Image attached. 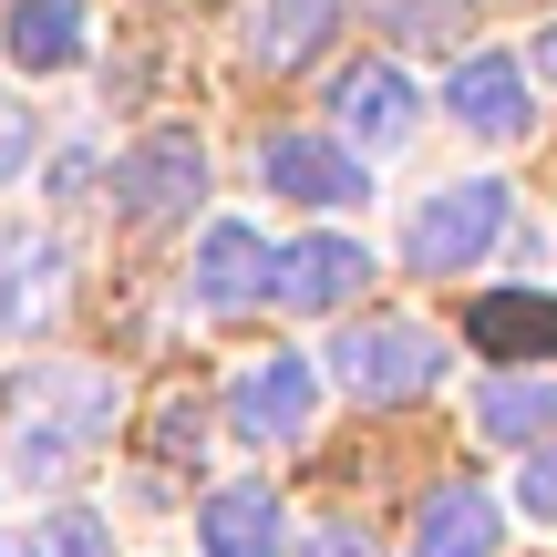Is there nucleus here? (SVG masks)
<instances>
[{
    "mask_svg": "<svg viewBox=\"0 0 557 557\" xmlns=\"http://www.w3.org/2000/svg\"><path fill=\"white\" fill-rule=\"evenodd\" d=\"M197 547L207 557H289V506L278 485H218L197 506Z\"/></svg>",
    "mask_w": 557,
    "mask_h": 557,
    "instance_id": "nucleus-10",
    "label": "nucleus"
},
{
    "mask_svg": "<svg viewBox=\"0 0 557 557\" xmlns=\"http://www.w3.org/2000/svg\"><path fill=\"white\" fill-rule=\"evenodd\" d=\"M444 114L465 124V135H485V145H506V135H527V62L517 52H465L455 62V83H444Z\"/></svg>",
    "mask_w": 557,
    "mask_h": 557,
    "instance_id": "nucleus-8",
    "label": "nucleus"
},
{
    "mask_svg": "<svg viewBox=\"0 0 557 557\" xmlns=\"http://www.w3.org/2000/svg\"><path fill=\"white\" fill-rule=\"evenodd\" d=\"M186 289H197L207 310H259V299L278 289V248H269L248 218H218V227L197 238V269H186Z\"/></svg>",
    "mask_w": 557,
    "mask_h": 557,
    "instance_id": "nucleus-7",
    "label": "nucleus"
},
{
    "mask_svg": "<svg viewBox=\"0 0 557 557\" xmlns=\"http://www.w3.org/2000/svg\"><path fill=\"white\" fill-rule=\"evenodd\" d=\"M506 547V506L485 485H434L413 506V557H496Z\"/></svg>",
    "mask_w": 557,
    "mask_h": 557,
    "instance_id": "nucleus-12",
    "label": "nucleus"
},
{
    "mask_svg": "<svg viewBox=\"0 0 557 557\" xmlns=\"http://www.w3.org/2000/svg\"><path fill=\"white\" fill-rule=\"evenodd\" d=\"M320 557H372V537H341V527H331V537H320Z\"/></svg>",
    "mask_w": 557,
    "mask_h": 557,
    "instance_id": "nucleus-21",
    "label": "nucleus"
},
{
    "mask_svg": "<svg viewBox=\"0 0 557 557\" xmlns=\"http://www.w3.org/2000/svg\"><path fill=\"white\" fill-rule=\"evenodd\" d=\"M361 11H372L382 32H403V41H423V52H444V41L465 32V0H361Z\"/></svg>",
    "mask_w": 557,
    "mask_h": 557,
    "instance_id": "nucleus-18",
    "label": "nucleus"
},
{
    "mask_svg": "<svg viewBox=\"0 0 557 557\" xmlns=\"http://www.w3.org/2000/svg\"><path fill=\"white\" fill-rule=\"evenodd\" d=\"M331 114H341V135H351L361 156H382V145H403V135H413L423 94L393 73V62H351V73L331 83Z\"/></svg>",
    "mask_w": 557,
    "mask_h": 557,
    "instance_id": "nucleus-9",
    "label": "nucleus"
},
{
    "mask_svg": "<svg viewBox=\"0 0 557 557\" xmlns=\"http://www.w3.org/2000/svg\"><path fill=\"white\" fill-rule=\"evenodd\" d=\"M310 403H320V372L299 351H259L227 393V434L238 444H299L310 434Z\"/></svg>",
    "mask_w": 557,
    "mask_h": 557,
    "instance_id": "nucleus-5",
    "label": "nucleus"
},
{
    "mask_svg": "<svg viewBox=\"0 0 557 557\" xmlns=\"http://www.w3.org/2000/svg\"><path fill=\"white\" fill-rule=\"evenodd\" d=\"M0 52H11V73H73V62L94 52V11H83V0H11Z\"/></svg>",
    "mask_w": 557,
    "mask_h": 557,
    "instance_id": "nucleus-11",
    "label": "nucleus"
},
{
    "mask_svg": "<svg viewBox=\"0 0 557 557\" xmlns=\"http://www.w3.org/2000/svg\"><path fill=\"white\" fill-rule=\"evenodd\" d=\"M475 423H485L496 444H537L547 423H557V382H527V372L485 382V393H475Z\"/></svg>",
    "mask_w": 557,
    "mask_h": 557,
    "instance_id": "nucleus-15",
    "label": "nucleus"
},
{
    "mask_svg": "<svg viewBox=\"0 0 557 557\" xmlns=\"http://www.w3.org/2000/svg\"><path fill=\"white\" fill-rule=\"evenodd\" d=\"M103 197H114L124 227H176V218H197V197H207V145L197 135H145L135 156H114Z\"/></svg>",
    "mask_w": 557,
    "mask_h": 557,
    "instance_id": "nucleus-3",
    "label": "nucleus"
},
{
    "mask_svg": "<svg viewBox=\"0 0 557 557\" xmlns=\"http://www.w3.org/2000/svg\"><path fill=\"white\" fill-rule=\"evenodd\" d=\"M475 341L485 351H506V361H557V299H485L475 310Z\"/></svg>",
    "mask_w": 557,
    "mask_h": 557,
    "instance_id": "nucleus-16",
    "label": "nucleus"
},
{
    "mask_svg": "<svg viewBox=\"0 0 557 557\" xmlns=\"http://www.w3.org/2000/svg\"><path fill=\"white\" fill-rule=\"evenodd\" d=\"M517 506H527L537 527H557V444H547V455H527V475H517Z\"/></svg>",
    "mask_w": 557,
    "mask_h": 557,
    "instance_id": "nucleus-20",
    "label": "nucleus"
},
{
    "mask_svg": "<svg viewBox=\"0 0 557 557\" xmlns=\"http://www.w3.org/2000/svg\"><path fill=\"white\" fill-rule=\"evenodd\" d=\"M41 278H52V248H41V238H21V227H0V331H21V320L52 299Z\"/></svg>",
    "mask_w": 557,
    "mask_h": 557,
    "instance_id": "nucleus-17",
    "label": "nucleus"
},
{
    "mask_svg": "<svg viewBox=\"0 0 557 557\" xmlns=\"http://www.w3.org/2000/svg\"><path fill=\"white\" fill-rule=\"evenodd\" d=\"M259 176H269V197H289V207H361V197H372L361 156L331 145V135H269Z\"/></svg>",
    "mask_w": 557,
    "mask_h": 557,
    "instance_id": "nucleus-6",
    "label": "nucleus"
},
{
    "mask_svg": "<svg viewBox=\"0 0 557 557\" xmlns=\"http://www.w3.org/2000/svg\"><path fill=\"white\" fill-rule=\"evenodd\" d=\"M361 278H372V248L361 238H299V248H278V289L269 299H289V310H341Z\"/></svg>",
    "mask_w": 557,
    "mask_h": 557,
    "instance_id": "nucleus-13",
    "label": "nucleus"
},
{
    "mask_svg": "<svg viewBox=\"0 0 557 557\" xmlns=\"http://www.w3.org/2000/svg\"><path fill=\"white\" fill-rule=\"evenodd\" d=\"M506 238V186L496 176H465V186H434V197L413 207V269H434V278H455V269H475L485 248Z\"/></svg>",
    "mask_w": 557,
    "mask_h": 557,
    "instance_id": "nucleus-4",
    "label": "nucleus"
},
{
    "mask_svg": "<svg viewBox=\"0 0 557 557\" xmlns=\"http://www.w3.org/2000/svg\"><path fill=\"white\" fill-rule=\"evenodd\" d=\"M0 557H41V547H32V537H0Z\"/></svg>",
    "mask_w": 557,
    "mask_h": 557,
    "instance_id": "nucleus-23",
    "label": "nucleus"
},
{
    "mask_svg": "<svg viewBox=\"0 0 557 557\" xmlns=\"http://www.w3.org/2000/svg\"><path fill=\"white\" fill-rule=\"evenodd\" d=\"M341 32V0H259V21H248V52L269 62V73H299V62H320Z\"/></svg>",
    "mask_w": 557,
    "mask_h": 557,
    "instance_id": "nucleus-14",
    "label": "nucleus"
},
{
    "mask_svg": "<svg viewBox=\"0 0 557 557\" xmlns=\"http://www.w3.org/2000/svg\"><path fill=\"white\" fill-rule=\"evenodd\" d=\"M32 547H41V557H114V527L83 517V506H62L52 527H32Z\"/></svg>",
    "mask_w": 557,
    "mask_h": 557,
    "instance_id": "nucleus-19",
    "label": "nucleus"
},
{
    "mask_svg": "<svg viewBox=\"0 0 557 557\" xmlns=\"http://www.w3.org/2000/svg\"><path fill=\"white\" fill-rule=\"evenodd\" d=\"M114 413H124L114 372H94V361H32V372L11 382V423H21L11 475H21V485H52L83 444L114 434Z\"/></svg>",
    "mask_w": 557,
    "mask_h": 557,
    "instance_id": "nucleus-1",
    "label": "nucleus"
},
{
    "mask_svg": "<svg viewBox=\"0 0 557 557\" xmlns=\"http://www.w3.org/2000/svg\"><path fill=\"white\" fill-rule=\"evenodd\" d=\"M537 62H547V73H557V21H547V32H537Z\"/></svg>",
    "mask_w": 557,
    "mask_h": 557,
    "instance_id": "nucleus-22",
    "label": "nucleus"
},
{
    "mask_svg": "<svg viewBox=\"0 0 557 557\" xmlns=\"http://www.w3.org/2000/svg\"><path fill=\"white\" fill-rule=\"evenodd\" d=\"M331 372H341L351 403H413V393L444 382V341L423 320H351L331 341Z\"/></svg>",
    "mask_w": 557,
    "mask_h": 557,
    "instance_id": "nucleus-2",
    "label": "nucleus"
}]
</instances>
